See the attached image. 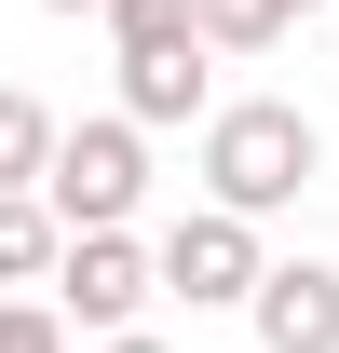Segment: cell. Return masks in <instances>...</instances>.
I'll return each mask as SVG.
<instances>
[{"mask_svg": "<svg viewBox=\"0 0 339 353\" xmlns=\"http://www.w3.org/2000/svg\"><path fill=\"white\" fill-rule=\"evenodd\" d=\"M312 176H326V136H312V109H285V95H231V109H204V204L285 218Z\"/></svg>", "mask_w": 339, "mask_h": 353, "instance_id": "1", "label": "cell"}, {"mask_svg": "<svg viewBox=\"0 0 339 353\" xmlns=\"http://www.w3.org/2000/svg\"><path fill=\"white\" fill-rule=\"evenodd\" d=\"M41 190H54V218H68V231H136V204H150V123H136V109L68 123Z\"/></svg>", "mask_w": 339, "mask_h": 353, "instance_id": "2", "label": "cell"}, {"mask_svg": "<svg viewBox=\"0 0 339 353\" xmlns=\"http://www.w3.org/2000/svg\"><path fill=\"white\" fill-rule=\"evenodd\" d=\"M258 272H271V245H258L245 204H190V218L163 231V299H190V312H245Z\"/></svg>", "mask_w": 339, "mask_h": 353, "instance_id": "3", "label": "cell"}, {"mask_svg": "<svg viewBox=\"0 0 339 353\" xmlns=\"http://www.w3.org/2000/svg\"><path fill=\"white\" fill-rule=\"evenodd\" d=\"M54 299H68V326H82V340H109V326H150V299H163V245H136V231H68Z\"/></svg>", "mask_w": 339, "mask_h": 353, "instance_id": "4", "label": "cell"}, {"mask_svg": "<svg viewBox=\"0 0 339 353\" xmlns=\"http://www.w3.org/2000/svg\"><path fill=\"white\" fill-rule=\"evenodd\" d=\"M245 326H258V353H339V259H271Z\"/></svg>", "mask_w": 339, "mask_h": 353, "instance_id": "5", "label": "cell"}, {"mask_svg": "<svg viewBox=\"0 0 339 353\" xmlns=\"http://www.w3.org/2000/svg\"><path fill=\"white\" fill-rule=\"evenodd\" d=\"M204 28H190V41H136L123 54V109H136V123H204Z\"/></svg>", "mask_w": 339, "mask_h": 353, "instance_id": "6", "label": "cell"}, {"mask_svg": "<svg viewBox=\"0 0 339 353\" xmlns=\"http://www.w3.org/2000/svg\"><path fill=\"white\" fill-rule=\"evenodd\" d=\"M54 259H68L54 190H0V285H54Z\"/></svg>", "mask_w": 339, "mask_h": 353, "instance_id": "7", "label": "cell"}, {"mask_svg": "<svg viewBox=\"0 0 339 353\" xmlns=\"http://www.w3.org/2000/svg\"><path fill=\"white\" fill-rule=\"evenodd\" d=\"M54 136H68V123H54L41 95L0 82V190H41V176H54Z\"/></svg>", "mask_w": 339, "mask_h": 353, "instance_id": "8", "label": "cell"}, {"mask_svg": "<svg viewBox=\"0 0 339 353\" xmlns=\"http://www.w3.org/2000/svg\"><path fill=\"white\" fill-rule=\"evenodd\" d=\"M190 14H204V41H217V54H271V41L298 28V0H190Z\"/></svg>", "mask_w": 339, "mask_h": 353, "instance_id": "9", "label": "cell"}, {"mask_svg": "<svg viewBox=\"0 0 339 353\" xmlns=\"http://www.w3.org/2000/svg\"><path fill=\"white\" fill-rule=\"evenodd\" d=\"M95 28H109V54H136V41H190L204 14H190V0H109Z\"/></svg>", "mask_w": 339, "mask_h": 353, "instance_id": "10", "label": "cell"}, {"mask_svg": "<svg viewBox=\"0 0 339 353\" xmlns=\"http://www.w3.org/2000/svg\"><path fill=\"white\" fill-rule=\"evenodd\" d=\"M0 353H68V299H0Z\"/></svg>", "mask_w": 339, "mask_h": 353, "instance_id": "11", "label": "cell"}, {"mask_svg": "<svg viewBox=\"0 0 339 353\" xmlns=\"http://www.w3.org/2000/svg\"><path fill=\"white\" fill-rule=\"evenodd\" d=\"M95 353H176V340H150V326H109V340H95Z\"/></svg>", "mask_w": 339, "mask_h": 353, "instance_id": "12", "label": "cell"}, {"mask_svg": "<svg viewBox=\"0 0 339 353\" xmlns=\"http://www.w3.org/2000/svg\"><path fill=\"white\" fill-rule=\"evenodd\" d=\"M41 14H109V0H41Z\"/></svg>", "mask_w": 339, "mask_h": 353, "instance_id": "13", "label": "cell"}, {"mask_svg": "<svg viewBox=\"0 0 339 353\" xmlns=\"http://www.w3.org/2000/svg\"><path fill=\"white\" fill-rule=\"evenodd\" d=\"M298 14H339V0H298Z\"/></svg>", "mask_w": 339, "mask_h": 353, "instance_id": "14", "label": "cell"}]
</instances>
